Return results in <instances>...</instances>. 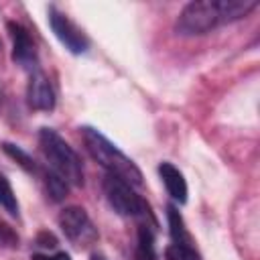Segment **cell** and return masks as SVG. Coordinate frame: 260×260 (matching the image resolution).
<instances>
[{"instance_id": "cell-1", "label": "cell", "mask_w": 260, "mask_h": 260, "mask_svg": "<svg viewBox=\"0 0 260 260\" xmlns=\"http://www.w3.org/2000/svg\"><path fill=\"white\" fill-rule=\"evenodd\" d=\"M79 130H81V138H83V144H85L89 156L102 169H106L108 175L118 177V179L126 181L132 187H140L144 183L142 181V171L136 167V162L130 156H126L112 140H108L98 128L83 126Z\"/></svg>"}, {"instance_id": "cell-2", "label": "cell", "mask_w": 260, "mask_h": 260, "mask_svg": "<svg viewBox=\"0 0 260 260\" xmlns=\"http://www.w3.org/2000/svg\"><path fill=\"white\" fill-rule=\"evenodd\" d=\"M39 146L43 156L49 162V169L57 173L67 185L81 187L83 185V162L73 146L53 128L39 130Z\"/></svg>"}, {"instance_id": "cell-3", "label": "cell", "mask_w": 260, "mask_h": 260, "mask_svg": "<svg viewBox=\"0 0 260 260\" xmlns=\"http://www.w3.org/2000/svg\"><path fill=\"white\" fill-rule=\"evenodd\" d=\"M225 24L221 0H195L185 4L175 20V32L181 37H199Z\"/></svg>"}, {"instance_id": "cell-4", "label": "cell", "mask_w": 260, "mask_h": 260, "mask_svg": "<svg viewBox=\"0 0 260 260\" xmlns=\"http://www.w3.org/2000/svg\"><path fill=\"white\" fill-rule=\"evenodd\" d=\"M104 195L110 203V207L122 215V217H138V219H148L152 225H156V219L150 211V205L146 203L144 197H140L132 185H128L126 181L106 175L104 183Z\"/></svg>"}, {"instance_id": "cell-5", "label": "cell", "mask_w": 260, "mask_h": 260, "mask_svg": "<svg viewBox=\"0 0 260 260\" xmlns=\"http://www.w3.org/2000/svg\"><path fill=\"white\" fill-rule=\"evenodd\" d=\"M59 228L63 232V236L75 246V248H89L100 240L98 228L93 225L91 217L87 215V211L79 205H69L65 207L59 217Z\"/></svg>"}, {"instance_id": "cell-6", "label": "cell", "mask_w": 260, "mask_h": 260, "mask_svg": "<svg viewBox=\"0 0 260 260\" xmlns=\"http://www.w3.org/2000/svg\"><path fill=\"white\" fill-rule=\"evenodd\" d=\"M47 22L57 37V41L71 53V55H85L89 51V39L85 32L57 6H49L47 10Z\"/></svg>"}, {"instance_id": "cell-7", "label": "cell", "mask_w": 260, "mask_h": 260, "mask_svg": "<svg viewBox=\"0 0 260 260\" xmlns=\"http://www.w3.org/2000/svg\"><path fill=\"white\" fill-rule=\"evenodd\" d=\"M6 28H8V35L12 39V61L18 67L26 69L28 73L41 69L39 67V53H37V47H35L30 32L16 20H8Z\"/></svg>"}, {"instance_id": "cell-8", "label": "cell", "mask_w": 260, "mask_h": 260, "mask_svg": "<svg viewBox=\"0 0 260 260\" xmlns=\"http://www.w3.org/2000/svg\"><path fill=\"white\" fill-rule=\"evenodd\" d=\"M55 89L49 81V77L37 69L28 73V83H26V104L30 110L37 112H53L55 110Z\"/></svg>"}, {"instance_id": "cell-9", "label": "cell", "mask_w": 260, "mask_h": 260, "mask_svg": "<svg viewBox=\"0 0 260 260\" xmlns=\"http://www.w3.org/2000/svg\"><path fill=\"white\" fill-rule=\"evenodd\" d=\"M158 175H160V181L167 189V193L171 195L173 201H177L179 205L187 203V197H189V189H187V181L183 177V173L169 160H162L158 165Z\"/></svg>"}, {"instance_id": "cell-10", "label": "cell", "mask_w": 260, "mask_h": 260, "mask_svg": "<svg viewBox=\"0 0 260 260\" xmlns=\"http://www.w3.org/2000/svg\"><path fill=\"white\" fill-rule=\"evenodd\" d=\"M0 148H2V152L6 154V156H10L22 171H26L28 175H37V177H43V171H41V167H39V162L24 150V148H20L18 144H12V142H2L0 144Z\"/></svg>"}, {"instance_id": "cell-11", "label": "cell", "mask_w": 260, "mask_h": 260, "mask_svg": "<svg viewBox=\"0 0 260 260\" xmlns=\"http://www.w3.org/2000/svg\"><path fill=\"white\" fill-rule=\"evenodd\" d=\"M167 221H169L171 242H175V244H193V238L187 232L185 219H183L181 211L175 205H167Z\"/></svg>"}, {"instance_id": "cell-12", "label": "cell", "mask_w": 260, "mask_h": 260, "mask_svg": "<svg viewBox=\"0 0 260 260\" xmlns=\"http://www.w3.org/2000/svg\"><path fill=\"white\" fill-rule=\"evenodd\" d=\"M134 260H158L156 250H154V236H152L148 223H142L138 228V240H136Z\"/></svg>"}, {"instance_id": "cell-13", "label": "cell", "mask_w": 260, "mask_h": 260, "mask_svg": "<svg viewBox=\"0 0 260 260\" xmlns=\"http://www.w3.org/2000/svg\"><path fill=\"white\" fill-rule=\"evenodd\" d=\"M43 183H45V189H47V193H49V197L53 199V201H63L65 197H67V193H69V185L57 175V173H53L51 169L49 171H43Z\"/></svg>"}, {"instance_id": "cell-14", "label": "cell", "mask_w": 260, "mask_h": 260, "mask_svg": "<svg viewBox=\"0 0 260 260\" xmlns=\"http://www.w3.org/2000/svg\"><path fill=\"white\" fill-rule=\"evenodd\" d=\"M0 207H2L6 213H10L12 217H18V211H20L18 199H16V195H14V189H12L10 181H8L2 173H0Z\"/></svg>"}, {"instance_id": "cell-15", "label": "cell", "mask_w": 260, "mask_h": 260, "mask_svg": "<svg viewBox=\"0 0 260 260\" xmlns=\"http://www.w3.org/2000/svg\"><path fill=\"white\" fill-rule=\"evenodd\" d=\"M165 260H201V254L193 244H175L171 242L165 248Z\"/></svg>"}, {"instance_id": "cell-16", "label": "cell", "mask_w": 260, "mask_h": 260, "mask_svg": "<svg viewBox=\"0 0 260 260\" xmlns=\"http://www.w3.org/2000/svg\"><path fill=\"white\" fill-rule=\"evenodd\" d=\"M18 234L6 223L0 219V246L2 248H18Z\"/></svg>"}, {"instance_id": "cell-17", "label": "cell", "mask_w": 260, "mask_h": 260, "mask_svg": "<svg viewBox=\"0 0 260 260\" xmlns=\"http://www.w3.org/2000/svg\"><path fill=\"white\" fill-rule=\"evenodd\" d=\"M37 246H41V248H49V250H53V248H57V238L49 232V230H41L39 234H37Z\"/></svg>"}, {"instance_id": "cell-18", "label": "cell", "mask_w": 260, "mask_h": 260, "mask_svg": "<svg viewBox=\"0 0 260 260\" xmlns=\"http://www.w3.org/2000/svg\"><path fill=\"white\" fill-rule=\"evenodd\" d=\"M30 260H71V256L67 252H63V250L53 252V254H41V252H37V254L30 256Z\"/></svg>"}, {"instance_id": "cell-19", "label": "cell", "mask_w": 260, "mask_h": 260, "mask_svg": "<svg viewBox=\"0 0 260 260\" xmlns=\"http://www.w3.org/2000/svg\"><path fill=\"white\" fill-rule=\"evenodd\" d=\"M0 106H2V89H0Z\"/></svg>"}]
</instances>
